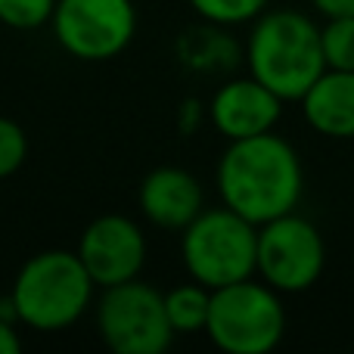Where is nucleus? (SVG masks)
Wrapping results in <instances>:
<instances>
[{
    "mask_svg": "<svg viewBox=\"0 0 354 354\" xmlns=\"http://www.w3.org/2000/svg\"><path fill=\"white\" fill-rule=\"evenodd\" d=\"M50 28L72 59L109 62L134 41L137 6L134 0H56Z\"/></svg>",
    "mask_w": 354,
    "mask_h": 354,
    "instance_id": "nucleus-7",
    "label": "nucleus"
},
{
    "mask_svg": "<svg viewBox=\"0 0 354 354\" xmlns=\"http://www.w3.org/2000/svg\"><path fill=\"white\" fill-rule=\"evenodd\" d=\"M137 205L153 227L180 233L205 208V193H202V183L196 180V174H189L187 168L162 165L140 180Z\"/></svg>",
    "mask_w": 354,
    "mask_h": 354,
    "instance_id": "nucleus-11",
    "label": "nucleus"
},
{
    "mask_svg": "<svg viewBox=\"0 0 354 354\" xmlns=\"http://www.w3.org/2000/svg\"><path fill=\"white\" fill-rule=\"evenodd\" d=\"M326 264V245L320 230L299 212L280 214L258 227L255 277L280 295H295L320 280Z\"/></svg>",
    "mask_w": 354,
    "mask_h": 354,
    "instance_id": "nucleus-8",
    "label": "nucleus"
},
{
    "mask_svg": "<svg viewBox=\"0 0 354 354\" xmlns=\"http://www.w3.org/2000/svg\"><path fill=\"white\" fill-rule=\"evenodd\" d=\"M308 128L330 140H354V72L326 68L299 100Z\"/></svg>",
    "mask_w": 354,
    "mask_h": 354,
    "instance_id": "nucleus-12",
    "label": "nucleus"
},
{
    "mask_svg": "<svg viewBox=\"0 0 354 354\" xmlns=\"http://www.w3.org/2000/svg\"><path fill=\"white\" fill-rule=\"evenodd\" d=\"M202 118H208V106H202L196 97H187L177 109V128H180V134H196Z\"/></svg>",
    "mask_w": 354,
    "mask_h": 354,
    "instance_id": "nucleus-19",
    "label": "nucleus"
},
{
    "mask_svg": "<svg viewBox=\"0 0 354 354\" xmlns=\"http://www.w3.org/2000/svg\"><path fill=\"white\" fill-rule=\"evenodd\" d=\"M320 47H324L326 68L354 72V16L326 19L320 25Z\"/></svg>",
    "mask_w": 354,
    "mask_h": 354,
    "instance_id": "nucleus-16",
    "label": "nucleus"
},
{
    "mask_svg": "<svg viewBox=\"0 0 354 354\" xmlns=\"http://www.w3.org/2000/svg\"><path fill=\"white\" fill-rule=\"evenodd\" d=\"M78 258L97 289L137 280L147 268V233L128 214H100L81 230Z\"/></svg>",
    "mask_w": 354,
    "mask_h": 354,
    "instance_id": "nucleus-9",
    "label": "nucleus"
},
{
    "mask_svg": "<svg viewBox=\"0 0 354 354\" xmlns=\"http://www.w3.org/2000/svg\"><path fill=\"white\" fill-rule=\"evenodd\" d=\"M28 159V137L22 124L0 115V180L12 177Z\"/></svg>",
    "mask_w": 354,
    "mask_h": 354,
    "instance_id": "nucleus-18",
    "label": "nucleus"
},
{
    "mask_svg": "<svg viewBox=\"0 0 354 354\" xmlns=\"http://www.w3.org/2000/svg\"><path fill=\"white\" fill-rule=\"evenodd\" d=\"M221 205L233 208L255 227L299 208L305 168L295 147L277 131L230 140L214 168Z\"/></svg>",
    "mask_w": 354,
    "mask_h": 354,
    "instance_id": "nucleus-1",
    "label": "nucleus"
},
{
    "mask_svg": "<svg viewBox=\"0 0 354 354\" xmlns=\"http://www.w3.org/2000/svg\"><path fill=\"white\" fill-rule=\"evenodd\" d=\"M283 118V100L258 78H227L208 100V122L212 128L230 140L268 134Z\"/></svg>",
    "mask_w": 354,
    "mask_h": 354,
    "instance_id": "nucleus-10",
    "label": "nucleus"
},
{
    "mask_svg": "<svg viewBox=\"0 0 354 354\" xmlns=\"http://www.w3.org/2000/svg\"><path fill=\"white\" fill-rule=\"evenodd\" d=\"M180 261L189 280L208 289L255 277L258 227L233 208H202L180 230Z\"/></svg>",
    "mask_w": 354,
    "mask_h": 354,
    "instance_id": "nucleus-4",
    "label": "nucleus"
},
{
    "mask_svg": "<svg viewBox=\"0 0 354 354\" xmlns=\"http://www.w3.org/2000/svg\"><path fill=\"white\" fill-rule=\"evenodd\" d=\"M97 283L81 264L78 252L44 249L19 268L12 280V305L19 326L35 333H62L75 326L93 305Z\"/></svg>",
    "mask_w": 354,
    "mask_h": 354,
    "instance_id": "nucleus-3",
    "label": "nucleus"
},
{
    "mask_svg": "<svg viewBox=\"0 0 354 354\" xmlns=\"http://www.w3.org/2000/svg\"><path fill=\"white\" fill-rule=\"evenodd\" d=\"M22 351V336H19V324L0 317V354H16Z\"/></svg>",
    "mask_w": 354,
    "mask_h": 354,
    "instance_id": "nucleus-21",
    "label": "nucleus"
},
{
    "mask_svg": "<svg viewBox=\"0 0 354 354\" xmlns=\"http://www.w3.org/2000/svg\"><path fill=\"white\" fill-rule=\"evenodd\" d=\"M243 62L283 103H299L326 72L320 25L301 10H264L249 28Z\"/></svg>",
    "mask_w": 354,
    "mask_h": 354,
    "instance_id": "nucleus-2",
    "label": "nucleus"
},
{
    "mask_svg": "<svg viewBox=\"0 0 354 354\" xmlns=\"http://www.w3.org/2000/svg\"><path fill=\"white\" fill-rule=\"evenodd\" d=\"M208 308H212V289L202 283L189 280L165 292V311L171 320V330L177 336H193V333H205L208 324Z\"/></svg>",
    "mask_w": 354,
    "mask_h": 354,
    "instance_id": "nucleus-14",
    "label": "nucleus"
},
{
    "mask_svg": "<svg viewBox=\"0 0 354 354\" xmlns=\"http://www.w3.org/2000/svg\"><path fill=\"white\" fill-rule=\"evenodd\" d=\"M177 59L199 75H227L243 62V50L224 25L202 22L177 37Z\"/></svg>",
    "mask_w": 354,
    "mask_h": 354,
    "instance_id": "nucleus-13",
    "label": "nucleus"
},
{
    "mask_svg": "<svg viewBox=\"0 0 354 354\" xmlns=\"http://www.w3.org/2000/svg\"><path fill=\"white\" fill-rule=\"evenodd\" d=\"M97 333L115 354H162L177 336L165 311V292L140 277L100 289Z\"/></svg>",
    "mask_w": 354,
    "mask_h": 354,
    "instance_id": "nucleus-6",
    "label": "nucleus"
},
{
    "mask_svg": "<svg viewBox=\"0 0 354 354\" xmlns=\"http://www.w3.org/2000/svg\"><path fill=\"white\" fill-rule=\"evenodd\" d=\"M193 12L202 22L224 25V28H236V25H252L270 0H187Z\"/></svg>",
    "mask_w": 354,
    "mask_h": 354,
    "instance_id": "nucleus-15",
    "label": "nucleus"
},
{
    "mask_svg": "<svg viewBox=\"0 0 354 354\" xmlns=\"http://www.w3.org/2000/svg\"><path fill=\"white\" fill-rule=\"evenodd\" d=\"M56 0H0V25L16 31H37L50 25Z\"/></svg>",
    "mask_w": 354,
    "mask_h": 354,
    "instance_id": "nucleus-17",
    "label": "nucleus"
},
{
    "mask_svg": "<svg viewBox=\"0 0 354 354\" xmlns=\"http://www.w3.org/2000/svg\"><path fill=\"white\" fill-rule=\"evenodd\" d=\"M311 6L324 19H339V16H354V0H311Z\"/></svg>",
    "mask_w": 354,
    "mask_h": 354,
    "instance_id": "nucleus-20",
    "label": "nucleus"
},
{
    "mask_svg": "<svg viewBox=\"0 0 354 354\" xmlns=\"http://www.w3.org/2000/svg\"><path fill=\"white\" fill-rule=\"evenodd\" d=\"M283 333L286 308L280 292L261 277L212 289L205 336L214 348L227 354H268L283 342Z\"/></svg>",
    "mask_w": 354,
    "mask_h": 354,
    "instance_id": "nucleus-5",
    "label": "nucleus"
}]
</instances>
